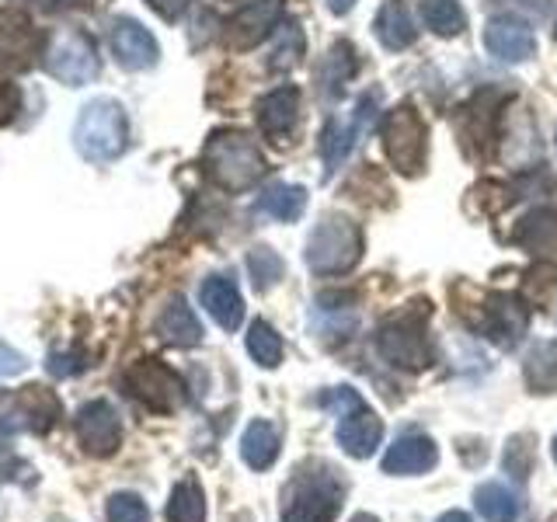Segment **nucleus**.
<instances>
[{
	"label": "nucleus",
	"mask_w": 557,
	"mask_h": 522,
	"mask_svg": "<svg viewBox=\"0 0 557 522\" xmlns=\"http://www.w3.org/2000/svg\"><path fill=\"white\" fill-rule=\"evenodd\" d=\"M202 167L223 191H244L265 174V157L258 144L240 129H220L206 139Z\"/></svg>",
	"instance_id": "1"
},
{
	"label": "nucleus",
	"mask_w": 557,
	"mask_h": 522,
	"mask_svg": "<svg viewBox=\"0 0 557 522\" xmlns=\"http://www.w3.org/2000/svg\"><path fill=\"white\" fill-rule=\"evenodd\" d=\"M74 147L84 161L109 164L129 147V119L126 109L112 98L87 101L74 122Z\"/></svg>",
	"instance_id": "2"
},
{
	"label": "nucleus",
	"mask_w": 557,
	"mask_h": 522,
	"mask_svg": "<svg viewBox=\"0 0 557 522\" xmlns=\"http://www.w3.org/2000/svg\"><path fill=\"white\" fill-rule=\"evenodd\" d=\"M362 258V231L345 216H324L307 240V265L318 275L352 272Z\"/></svg>",
	"instance_id": "3"
},
{
	"label": "nucleus",
	"mask_w": 557,
	"mask_h": 522,
	"mask_svg": "<svg viewBox=\"0 0 557 522\" xmlns=\"http://www.w3.org/2000/svg\"><path fill=\"white\" fill-rule=\"evenodd\" d=\"M380 139H383V150H387L391 164L414 178L422 174L425 167V153H429V133H425V122L418 115L411 104H397V109L387 112L380 126Z\"/></svg>",
	"instance_id": "4"
},
{
	"label": "nucleus",
	"mask_w": 557,
	"mask_h": 522,
	"mask_svg": "<svg viewBox=\"0 0 557 522\" xmlns=\"http://www.w3.org/2000/svg\"><path fill=\"white\" fill-rule=\"evenodd\" d=\"M42 60H46V74L57 77L66 87H81L87 80L98 77V52L95 42L87 39L81 32H60L52 35L49 46L42 49Z\"/></svg>",
	"instance_id": "5"
},
{
	"label": "nucleus",
	"mask_w": 557,
	"mask_h": 522,
	"mask_svg": "<svg viewBox=\"0 0 557 522\" xmlns=\"http://www.w3.org/2000/svg\"><path fill=\"white\" fill-rule=\"evenodd\" d=\"M342 505V487L327 474H300L286 492L283 522H335Z\"/></svg>",
	"instance_id": "6"
},
{
	"label": "nucleus",
	"mask_w": 557,
	"mask_h": 522,
	"mask_svg": "<svg viewBox=\"0 0 557 522\" xmlns=\"http://www.w3.org/2000/svg\"><path fill=\"white\" fill-rule=\"evenodd\" d=\"M126 390L139 400V405H147L150 411H174L185 405V383L182 376L164 365L161 359H144V362H133L126 376Z\"/></svg>",
	"instance_id": "7"
},
{
	"label": "nucleus",
	"mask_w": 557,
	"mask_h": 522,
	"mask_svg": "<svg viewBox=\"0 0 557 522\" xmlns=\"http://www.w3.org/2000/svg\"><path fill=\"white\" fill-rule=\"evenodd\" d=\"M530 327V310L509 293H487L481 307V331L498 348H516Z\"/></svg>",
	"instance_id": "8"
},
{
	"label": "nucleus",
	"mask_w": 557,
	"mask_h": 522,
	"mask_svg": "<svg viewBox=\"0 0 557 522\" xmlns=\"http://www.w3.org/2000/svg\"><path fill=\"white\" fill-rule=\"evenodd\" d=\"M60 400L52 397L46 387H28L17 394L14 405L0 414V435H14V432H49L60 422Z\"/></svg>",
	"instance_id": "9"
},
{
	"label": "nucleus",
	"mask_w": 557,
	"mask_h": 522,
	"mask_svg": "<svg viewBox=\"0 0 557 522\" xmlns=\"http://www.w3.org/2000/svg\"><path fill=\"white\" fill-rule=\"evenodd\" d=\"M376 104H380V91L362 95L352 115H348V119H331L327 126H324V136H321V153H324L327 174H331V171H338V164L348 157V150L356 147V139L362 136V129L373 122Z\"/></svg>",
	"instance_id": "10"
},
{
	"label": "nucleus",
	"mask_w": 557,
	"mask_h": 522,
	"mask_svg": "<svg viewBox=\"0 0 557 522\" xmlns=\"http://www.w3.org/2000/svg\"><path fill=\"white\" fill-rule=\"evenodd\" d=\"M278 17H283V4L278 0H251L244 4L231 22L223 28V42L244 52V49H255L258 42H265L272 28H278Z\"/></svg>",
	"instance_id": "11"
},
{
	"label": "nucleus",
	"mask_w": 557,
	"mask_h": 522,
	"mask_svg": "<svg viewBox=\"0 0 557 522\" xmlns=\"http://www.w3.org/2000/svg\"><path fill=\"white\" fill-rule=\"evenodd\" d=\"M495 98L498 91H484L457 112L460 147L467 157H487V150L495 144V122H498V104H492Z\"/></svg>",
	"instance_id": "12"
},
{
	"label": "nucleus",
	"mask_w": 557,
	"mask_h": 522,
	"mask_svg": "<svg viewBox=\"0 0 557 522\" xmlns=\"http://www.w3.org/2000/svg\"><path fill=\"white\" fill-rule=\"evenodd\" d=\"M376 345H380V352L387 356L394 365H405V370H422L425 359H429L422 321H418V318L387 321V324L380 327Z\"/></svg>",
	"instance_id": "13"
},
{
	"label": "nucleus",
	"mask_w": 557,
	"mask_h": 522,
	"mask_svg": "<svg viewBox=\"0 0 557 522\" xmlns=\"http://www.w3.org/2000/svg\"><path fill=\"white\" fill-rule=\"evenodd\" d=\"M109 46L119 66H126V70H150L161 60V46H157L153 35L139 22H133V17H115L109 25Z\"/></svg>",
	"instance_id": "14"
},
{
	"label": "nucleus",
	"mask_w": 557,
	"mask_h": 522,
	"mask_svg": "<svg viewBox=\"0 0 557 522\" xmlns=\"http://www.w3.org/2000/svg\"><path fill=\"white\" fill-rule=\"evenodd\" d=\"M77 435H81V446L91 452V457H112L122 439L119 411L109 405V400H91V405H84L77 414Z\"/></svg>",
	"instance_id": "15"
},
{
	"label": "nucleus",
	"mask_w": 557,
	"mask_h": 522,
	"mask_svg": "<svg viewBox=\"0 0 557 522\" xmlns=\"http://www.w3.org/2000/svg\"><path fill=\"white\" fill-rule=\"evenodd\" d=\"M255 119H258V129L265 133L272 144H283L296 129V122H300V91H296L293 84L275 87L265 98H258Z\"/></svg>",
	"instance_id": "16"
},
{
	"label": "nucleus",
	"mask_w": 557,
	"mask_h": 522,
	"mask_svg": "<svg viewBox=\"0 0 557 522\" xmlns=\"http://www.w3.org/2000/svg\"><path fill=\"white\" fill-rule=\"evenodd\" d=\"M484 46L502 63H522V60H530L536 52L533 28L527 22H519V17H509V14H498V17L487 22Z\"/></svg>",
	"instance_id": "17"
},
{
	"label": "nucleus",
	"mask_w": 557,
	"mask_h": 522,
	"mask_svg": "<svg viewBox=\"0 0 557 522\" xmlns=\"http://www.w3.org/2000/svg\"><path fill=\"white\" fill-rule=\"evenodd\" d=\"M440 460V449L425 435H400V439L383 452V474L394 477H414L425 474Z\"/></svg>",
	"instance_id": "18"
},
{
	"label": "nucleus",
	"mask_w": 557,
	"mask_h": 522,
	"mask_svg": "<svg viewBox=\"0 0 557 522\" xmlns=\"http://www.w3.org/2000/svg\"><path fill=\"white\" fill-rule=\"evenodd\" d=\"M42 46L39 28L32 25V17L17 8H4L0 11V60L8 63H25L28 57H35Z\"/></svg>",
	"instance_id": "19"
},
{
	"label": "nucleus",
	"mask_w": 557,
	"mask_h": 522,
	"mask_svg": "<svg viewBox=\"0 0 557 522\" xmlns=\"http://www.w3.org/2000/svg\"><path fill=\"white\" fill-rule=\"evenodd\" d=\"M199 303L206 307V313L213 318L223 331H237L244 321V300L234 278L226 275H209L199 286Z\"/></svg>",
	"instance_id": "20"
},
{
	"label": "nucleus",
	"mask_w": 557,
	"mask_h": 522,
	"mask_svg": "<svg viewBox=\"0 0 557 522\" xmlns=\"http://www.w3.org/2000/svg\"><path fill=\"white\" fill-rule=\"evenodd\" d=\"M335 435H338V446L348 452V457L366 460V457H373L376 446L383 443V422L362 405L352 414L338 418V432Z\"/></svg>",
	"instance_id": "21"
},
{
	"label": "nucleus",
	"mask_w": 557,
	"mask_h": 522,
	"mask_svg": "<svg viewBox=\"0 0 557 522\" xmlns=\"http://www.w3.org/2000/svg\"><path fill=\"white\" fill-rule=\"evenodd\" d=\"M512 240L536 258H557V209L544 206L527 213L516 223Z\"/></svg>",
	"instance_id": "22"
},
{
	"label": "nucleus",
	"mask_w": 557,
	"mask_h": 522,
	"mask_svg": "<svg viewBox=\"0 0 557 522\" xmlns=\"http://www.w3.org/2000/svg\"><path fill=\"white\" fill-rule=\"evenodd\" d=\"M157 335H161L168 345L188 348V345L202 341V324L196 318V310H191L182 296H174V300L161 310V318H157Z\"/></svg>",
	"instance_id": "23"
},
{
	"label": "nucleus",
	"mask_w": 557,
	"mask_h": 522,
	"mask_svg": "<svg viewBox=\"0 0 557 522\" xmlns=\"http://www.w3.org/2000/svg\"><path fill=\"white\" fill-rule=\"evenodd\" d=\"M376 39L383 42V49H391V52H400V49H408L414 39H418V28L411 22V11L405 0H387V4L380 8L376 14Z\"/></svg>",
	"instance_id": "24"
},
{
	"label": "nucleus",
	"mask_w": 557,
	"mask_h": 522,
	"mask_svg": "<svg viewBox=\"0 0 557 522\" xmlns=\"http://www.w3.org/2000/svg\"><path fill=\"white\" fill-rule=\"evenodd\" d=\"M258 209H261V213L275 216V220H283V223H296L304 216V209H307V191L300 185L275 182L258 196Z\"/></svg>",
	"instance_id": "25"
},
{
	"label": "nucleus",
	"mask_w": 557,
	"mask_h": 522,
	"mask_svg": "<svg viewBox=\"0 0 557 522\" xmlns=\"http://www.w3.org/2000/svg\"><path fill=\"white\" fill-rule=\"evenodd\" d=\"M240 457L251 470H269L278 457V432L269 422H251L244 428V439H240Z\"/></svg>",
	"instance_id": "26"
},
{
	"label": "nucleus",
	"mask_w": 557,
	"mask_h": 522,
	"mask_svg": "<svg viewBox=\"0 0 557 522\" xmlns=\"http://www.w3.org/2000/svg\"><path fill=\"white\" fill-rule=\"evenodd\" d=\"M527 383L536 394L557 390V338L536 341L527 356Z\"/></svg>",
	"instance_id": "27"
},
{
	"label": "nucleus",
	"mask_w": 557,
	"mask_h": 522,
	"mask_svg": "<svg viewBox=\"0 0 557 522\" xmlns=\"http://www.w3.org/2000/svg\"><path fill=\"white\" fill-rule=\"evenodd\" d=\"M422 22L432 35L453 39V35L467 32V11L460 8V0H422Z\"/></svg>",
	"instance_id": "28"
},
{
	"label": "nucleus",
	"mask_w": 557,
	"mask_h": 522,
	"mask_svg": "<svg viewBox=\"0 0 557 522\" xmlns=\"http://www.w3.org/2000/svg\"><path fill=\"white\" fill-rule=\"evenodd\" d=\"M206 519V498L199 481H178L168 498V522H202Z\"/></svg>",
	"instance_id": "29"
},
{
	"label": "nucleus",
	"mask_w": 557,
	"mask_h": 522,
	"mask_svg": "<svg viewBox=\"0 0 557 522\" xmlns=\"http://www.w3.org/2000/svg\"><path fill=\"white\" fill-rule=\"evenodd\" d=\"M474 505L484 515V522H516L519 515L516 495L505 484H481L474 492Z\"/></svg>",
	"instance_id": "30"
},
{
	"label": "nucleus",
	"mask_w": 557,
	"mask_h": 522,
	"mask_svg": "<svg viewBox=\"0 0 557 522\" xmlns=\"http://www.w3.org/2000/svg\"><path fill=\"white\" fill-rule=\"evenodd\" d=\"M248 352L258 365H265V370H275L278 362H283V338L275 335V327L265 324V321H255L248 327Z\"/></svg>",
	"instance_id": "31"
},
{
	"label": "nucleus",
	"mask_w": 557,
	"mask_h": 522,
	"mask_svg": "<svg viewBox=\"0 0 557 522\" xmlns=\"http://www.w3.org/2000/svg\"><path fill=\"white\" fill-rule=\"evenodd\" d=\"M248 272L255 278V289H272L278 278H283V258H278L272 248H255L248 254Z\"/></svg>",
	"instance_id": "32"
},
{
	"label": "nucleus",
	"mask_w": 557,
	"mask_h": 522,
	"mask_svg": "<svg viewBox=\"0 0 557 522\" xmlns=\"http://www.w3.org/2000/svg\"><path fill=\"white\" fill-rule=\"evenodd\" d=\"M104 515H109V522H150V512L139 495H112L109 498V509H104Z\"/></svg>",
	"instance_id": "33"
},
{
	"label": "nucleus",
	"mask_w": 557,
	"mask_h": 522,
	"mask_svg": "<svg viewBox=\"0 0 557 522\" xmlns=\"http://www.w3.org/2000/svg\"><path fill=\"white\" fill-rule=\"evenodd\" d=\"M530 460H533V449L527 446V435H516V439L505 446V470L522 481L530 474Z\"/></svg>",
	"instance_id": "34"
},
{
	"label": "nucleus",
	"mask_w": 557,
	"mask_h": 522,
	"mask_svg": "<svg viewBox=\"0 0 557 522\" xmlns=\"http://www.w3.org/2000/svg\"><path fill=\"white\" fill-rule=\"evenodd\" d=\"M321 405H324L327 411H335L338 418H345V414H352L356 408H362V397H359L352 387H338V390L324 394Z\"/></svg>",
	"instance_id": "35"
},
{
	"label": "nucleus",
	"mask_w": 557,
	"mask_h": 522,
	"mask_svg": "<svg viewBox=\"0 0 557 522\" xmlns=\"http://www.w3.org/2000/svg\"><path fill=\"white\" fill-rule=\"evenodd\" d=\"M17 112H22V91H17V84L0 80V126H8Z\"/></svg>",
	"instance_id": "36"
},
{
	"label": "nucleus",
	"mask_w": 557,
	"mask_h": 522,
	"mask_svg": "<svg viewBox=\"0 0 557 522\" xmlns=\"http://www.w3.org/2000/svg\"><path fill=\"white\" fill-rule=\"evenodd\" d=\"M84 352H52L49 356V373L52 376H74L84 370Z\"/></svg>",
	"instance_id": "37"
},
{
	"label": "nucleus",
	"mask_w": 557,
	"mask_h": 522,
	"mask_svg": "<svg viewBox=\"0 0 557 522\" xmlns=\"http://www.w3.org/2000/svg\"><path fill=\"white\" fill-rule=\"evenodd\" d=\"M300 52H304V35H300V28H293V39H289V46L283 42L275 49V60H272V70H289L296 60H300Z\"/></svg>",
	"instance_id": "38"
},
{
	"label": "nucleus",
	"mask_w": 557,
	"mask_h": 522,
	"mask_svg": "<svg viewBox=\"0 0 557 522\" xmlns=\"http://www.w3.org/2000/svg\"><path fill=\"white\" fill-rule=\"evenodd\" d=\"M25 356L17 352V348H11L8 341H0V380H8V376H17V373H25Z\"/></svg>",
	"instance_id": "39"
},
{
	"label": "nucleus",
	"mask_w": 557,
	"mask_h": 522,
	"mask_svg": "<svg viewBox=\"0 0 557 522\" xmlns=\"http://www.w3.org/2000/svg\"><path fill=\"white\" fill-rule=\"evenodd\" d=\"M147 4H150L153 14H161L164 22H178V17L188 11L191 0H147Z\"/></svg>",
	"instance_id": "40"
},
{
	"label": "nucleus",
	"mask_w": 557,
	"mask_h": 522,
	"mask_svg": "<svg viewBox=\"0 0 557 522\" xmlns=\"http://www.w3.org/2000/svg\"><path fill=\"white\" fill-rule=\"evenodd\" d=\"M17 474H32V467H25V463L17 460L14 452L4 446V449H0V484L11 481V477H17Z\"/></svg>",
	"instance_id": "41"
},
{
	"label": "nucleus",
	"mask_w": 557,
	"mask_h": 522,
	"mask_svg": "<svg viewBox=\"0 0 557 522\" xmlns=\"http://www.w3.org/2000/svg\"><path fill=\"white\" fill-rule=\"evenodd\" d=\"M327 8H331V14H348L356 8V0H327Z\"/></svg>",
	"instance_id": "42"
},
{
	"label": "nucleus",
	"mask_w": 557,
	"mask_h": 522,
	"mask_svg": "<svg viewBox=\"0 0 557 522\" xmlns=\"http://www.w3.org/2000/svg\"><path fill=\"white\" fill-rule=\"evenodd\" d=\"M440 522H474L467 512H446V515H440Z\"/></svg>",
	"instance_id": "43"
},
{
	"label": "nucleus",
	"mask_w": 557,
	"mask_h": 522,
	"mask_svg": "<svg viewBox=\"0 0 557 522\" xmlns=\"http://www.w3.org/2000/svg\"><path fill=\"white\" fill-rule=\"evenodd\" d=\"M348 522H380V519H376V515H370V512H359V515H352Z\"/></svg>",
	"instance_id": "44"
},
{
	"label": "nucleus",
	"mask_w": 557,
	"mask_h": 522,
	"mask_svg": "<svg viewBox=\"0 0 557 522\" xmlns=\"http://www.w3.org/2000/svg\"><path fill=\"white\" fill-rule=\"evenodd\" d=\"M39 4H46V8H57V4H66V0H39Z\"/></svg>",
	"instance_id": "45"
},
{
	"label": "nucleus",
	"mask_w": 557,
	"mask_h": 522,
	"mask_svg": "<svg viewBox=\"0 0 557 522\" xmlns=\"http://www.w3.org/2000/svg\"><path fill=\"white\" fill-rule=\"evenodd\" d=\"M554 463H557V439H554Z\"/></svg>",
	"instance_id": "46"
},
{
	"label": "nucleus",
	"mask_w": 557,
	"mask_h": 522,
	"mask_svg": "<svg viewBox=\"0 0 557 522\" xmlns=\"http://www.w3.org/2000/svg\"><path fill=\"white\" fill-rule=\"evenodd\" d=\"M554 39H557V25H554Z\"/></svg>",
	"instance_id": "47"
}]
</instances>
